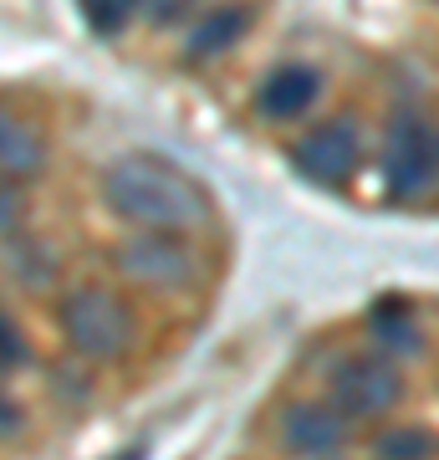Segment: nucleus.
I'll return each instance as SVG.
<instances>
[{
  "instance_id": "f257e3e1",
  "label": "nucleus",
  "mask_w": 439,
  "mask_h": 460,
  "mask_svg": "<svg viewBox=\"0 0 439 460\" xmlns=\"http://www.w3.org/2000/svg\"><path fill=\"white\" fill-rule=\"evenodd\" d=\"M102 199L108 210L123 215L138 230H163V235H184L210 220V199L184 169L163 164L154 154H123L118 164L102 174Z\"/></svg>"
},
{
  "instance_id": "f3484780",
  "label": "nucleus",
  "mask_w": 439,
  "mask_h": 460,
  "mask_svg": "<svg viewBox=\"0 0 439 460\" xmlns=\"http://www.w3.org/2000/svg\"><path fill=\"white\" fill-rule=\"evenodd\" d=\"M16 420H21V414H16V404H11V399L0 394V435H5V429H16Z\"/></svg>"
},
{
  "instance_id": "1a4fd4ad",
  "label": "nucleus",
  "mask_w": 439,
  "mask_h": 460,
  "mask_svg": "<svg viewBox=\"0 0 439 460\" xmlns=\"http://www.w3.org/2000/svg\"><path fill=\"white\" fill-rule=\"evenodd\" d=\"M47 169V138L31 118H21L16 108L0 102V174L5 180H31Z\"/></svg>"
},
{
  "instance_id": "6ab92c4d",
  "label": "nucleus",
  "mask_w": 439,
  "mask_h": 460,
  "mask_svg": "<svg viewBox=\"0 0 439 460\" xmlns=\"http://www.w3.org/2000/svg\"><path fill=\"white\" fill-rule=\"evenodd\" d=\"M435 180H439V148H435Z\"/></svg>"
},
{
  "instance_id": "4468645a",
  "label": "nucleus",
  "mask_w": 439,
  "mask_h": 460,
  "mask_svg": "<svg viewBox=\"0 0 439 460\" xmlns=\"http://www.w3.org/2000/svg\"><path fill=\"white\" fill-rule=\"evenodd\" d=\"M21 363H26V343H21L11 313L0 307V368H21Z\"/></svg>"
},
{
  "instance_id": "9b49d317",
  "label": "nucleus",
  "mask_w": 439,
  "mask_h": 460,
  "mask_svg": "<svg viewBox=\"0 0 439 460\" xmlns=\"http://www.w3.org/2000/svg\"><path fill=\"white\" fill-rule=\"evenodd\" d=\"M373 450L378 460H429L435 456V435L419 425H399V429H383Z\"/></svg>"
},
{
  "instance_id": "ddd939ff",
  "label": "nucleus",
  "mask_w": 439,
  "mask_h": 460,
  "mask_svg": "<svg viewBox=\"0 0 439 460\" xmlns=\"http://www.w3.org/2000/svg\"><path fill=\"white\" fill-rule=\"evenodd\" d=\"M373 332L383 338V343H393V348H414L419 343V332H414V323H408L404 313H378Z\"/></svg>"
},
{
  "instance_id": "9d476101",
  "label": "nucleus",
  "mask_w": 439,
  "mask_h": 460,
  "mask_svg": "<svg viewBox=\"0 0 439 460\" xmlns=\"http://www.w3.org/2000/svg\"><path fill=\"white\" fill-rule=\"evenodd\" d=\"M245 26H250V5L225 0L220 11H210V16L195 26V36L184 41V57H189V62H205V57H215V51L235 47V41L245 36Z\"/></svg>"
},
{
  "instance_id": "2eb2a0df",
  "label": "nucleus",
  "mask_w": 439,
  "mask_h": 460,
  "mask_svg": "<svg viewBox=\"0 0 439 460\" xmlns=\"http://www.w3.org/2000/svg\"><path fill=\"white\" fill-rule=\"evenodd\" d=\"M21 215H26V199H21L16 180L0 174V235H11V230L21 226Z\"/></svg>"
},
{
  "instance_id": "423d86ee",
  "label": "nucleus",
  "mask_w": 439,
  "mask_h": 460,
  "mask_svg": "<svg viewBox=\"0 0 439 460\" xmlns=\"http://www.w3.org/2000/svg\"><path fill=\"white\" fill-rule=\"evenodd\" d=\"M292 159L312 184H342L358 169V128L342 123V118L317 123V128L302 133V144L292 148Z\"/></svg>"
},
{
  "instance_id": "7ed1b4c3",
  "label": "nucleus",
  "mask_w": 439,
  "mask_h": 460,
  "mask_svg": "<svg viewBox=\"0 0 439 460\" xmlns=\"http://www.w3.org/2000/svg\"><path fill=\"white\" fill-rule=\"evenodd\" d=\"M327 404L342 420H378L404 399V374L389 353H368V358H342L327 378Z\"/></svg>"
},
{
  "instance_id": "f8f14e48",
  "label": "nucleus",
  "mask_w": 439,
  "mask_h": 460,
  "mask_svg": "<svg viewBox=\"0 0 439 460\" xmlns=\"http://www.w3.org/2000/svg\"><path fill=\"white\" fill-rule=\"evenodd\" d=\"M138 5H144V0H82V16H87V26L98 36H118L133 21Z\"/></svg>"
},
{
  "instance_id": "20e7f679",
  "label": "nucleus",
  "mask_w": 439,
  "mask_h": 460,
  "mask_svg": "<svg viewBox=\"0 0 439 460\" xmlns=\"http://www.w3.org/2000/svg\"><path fill=\"white\" fill-rule=\"evenodd\" d=\"M435 148L439 133L414 113H399L383 133V190L393 199H414L435 184Z\"/></svg>"
},
{
  "instance_id": "6e6552de",
  "label": "nucleus",
  "mask_w": 439,
  "mask_h": 460,
  "mask_svg": "<svg viewBox=\"0 0 439 460\" xmlns=\"http://www.w3.org/2000/svg\"><path fill=\"white\" fill-rule=\"evenodd\" d=\"M322 98V77H317V66H302V62H286L277 66L256 93V113L271 118V123H292V118L312 113Z\"/></svg>"
},
{
  "instance_id": "f03ea898",
  "label": "nucleus",
  "mask_w": 439,
  "mask_h": 460,
  "mask_svg": "<svg viewBox=\"0 0 439 460\" xmlns=\"http://www.w3.org/2000/svg\"><path fill=\"white\" fill-rule=\"evenodd\" d=\"M57 323H62L66 343L92 363L123 358V353L133 348V332H138L128 302H123L118 292H108V287H92V281L72 287V292L57 302Z\"/></svg>"
},
{
  "instance_id": "a211bd4d",
  "label": "nucleus",
  "mask_w": 439,
  "mask_h": 460,
  "mask_svg": "<svg viewBox=\"0 0 439 460\" xmlns=\"http://www.w3.org/2000/svg\"><path fill=\"white\" fill-rule=\"evenodd\" d=\"M118 460H144V450H138V445H133V450H123V456Z\"/></svg>"
},
{
  "instance_id": "0eeeda50",
  "label": "nucleus",
  "mask_w": 439,
  "mask_h": 460,
  "mask_svg": "<svg viewBox=\"0 0 439 460\" xmlns=\"http://www.w3.org/2000/svg\"><path fill=\"white\" fill-rule=\"evenodd\" d=\"M281 445L302 460H327L347 445V420L332 404H292L281 414Z\"/></svg>"
},
{
  "instance_id": "39448f33",
  "label": "nucleus",
  "mask_w": 439,
  "mask_h": 460,
  "mask_svg": "<svg viewBox=\"0 0 439 460\" xmlns=\"http://www.w3.org/2000/svg\"><path fill=\"white\" fill-rule=\"evenodd\" d=\"M113 261L128 281H144V287H159V292L195 281V271H199L195 251L184 246L180 235H163V230H144V235L123 241L113 251Z\"/></svg>"
},
{
  "instance_id": "dca6fc26",
  "label": "nucleus",
  "mask_w": 439,
  "mask_h": 460,
  "mask_svg": "<svg viewBox=\"0 0 439 460\" xmlns=\"http://www.w3.org/2000/svg\"><path fill=\"white\" fill-rule=\"evenodd\" d=\"M144 5H148V16H154V21H163V26H169V21H180L195 0H144Z\"/></svg>"
}]
</instances>
